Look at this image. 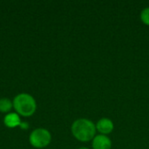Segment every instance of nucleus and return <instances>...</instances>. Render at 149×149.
Wrapping results in <instances>:
<instances>
[{
    "label": "nucleus",
    "instance_id": "nucleus-6",
    "mask_svg": "<svg viewBox=\"0 0 149 149\" xmlns=\"http://www.w3.org/2000/svg\"><path fill=\"white\" fill-rule=\"evenodd\" d=\"M4 125L8 127H16L21 124L18 114L17 113H8L3 120Z\"/></svg>",
    "mask_w": 149,
    "mask_h": 149
},
{
    "label": "nucleus",
    "instance_id": "nucleus-4",
    "mask_svg": "<svg viewBox=\"0 0 149 149\" xmlns=\"http://www.w3.org/2000/svg\"><path fill=\"white\" fill-rule=\"evenodd\" d=\"M92 146L93 149H111L112 141L105 134H98L93 139Z\"/></svg>",
    "mask_w": 149,
    "mask_h": 149
},
{
    "label": "nucleus",
    "instance_id": "nucleus-2",
    "mask_svg": "<svg viewBox=\"0 0 149 149\" xmlns=\"http://www.w3.org/2000/svg\"><path fill=\"white\" fill-rule=\"evenodd\" d=\"M13 107L16 112L24 117L31 116L37 108L34 98L27 93H20L13 100Z\"/></svg>",
    "mask_w": 149,
    "mask_h": 149
},
{
    "label": "nucleus",
    "instance_id": "nucleus-7",
    "mask_svg": "<svg viewBox=\"0 0 149 149\" xmlns=\"http://www.w3.org/2000/svg\"><path fill=\"white\" fill-rule=\"evenodd\" d=\"M13 107V103L7 98H3L0 100V112L9 113Z\"/></svg>",
    "mask_w": 149,
    "mask_h": 149
},
{
    "label": "nucleus",
    "instance_id": "nucleus-1",
    "mask_svg": "<svg viewBox=\"0 0 149 149\" xmlns=\"http://www.w3.org/2000/svg\"><path fill=\"white\" fill-rule=\"evenodd\" d=\"M72 133L79 141L86 142L93 141L96 134V125L88 119L81 118L76 120L72 125Z\"/></svg>",
    "mask_w": 149,
    "mask_h": 149
},
{
    "label": "nucleus",
    "instance_id": "nucleus-9",
    "mask_svg": "<svg viewBox=\"0 0 149 149\" xmlns=\"http://www.w3.org/2000/svg\"><path fill=\"white\" fill-rule=\"evenodd\" d=\"M79 149H89V148H85V147H83V148H79Z\"/></svg>",
    "mask_w": 149,
    "mask_h": 149
},
{
    "label": "nucleus",
    "instance_id": "nucleus-3",
    "mask_svg": "<svg viewBox=\"0 0 149 149\" xmlns=\"http://www.w3.org/2000/svg\"><path fill=\"white\" fill-rule=\"evenodd\" d=\"M29 141L32 147L36 148H44L51 143L52 135L50 132L45 128H37L30 134Z\"/></svg>",
    "mask_w": 149,
    "mask_h": 149
},
{
    "label": "nucleus",
    "instance_id": "nucleus-5",
    "mask_svg": "<svg viewBox=\"0 0 149 149\" xmlns=\"http://www.w3.org/2000/svg\"><path fill=\"white\" fill-rule=\"evenodd\" d=\"M96 125V130H98L100 134H108L113 132L114 128V124L113 120L109 118H101L97 121Z\"/></svg>",
    "mask_w": 149,
    "mask_h": 149
},
{
    "label": "nucleus",
    "instance_id": "nucleus-8",
    "mask_svg": "<svg viewBox=\"0 0 149 149\" xmlns=\"http://www.w3.org/2000/svg\"><path fill=\"white\" fill-rule=\"evenodd\" d=\"M141 20L147 25H149V7H145L141 11Z\"/></svg>",
    "mask_w": 149,
    "mask_h": 149
}]
</instances>
